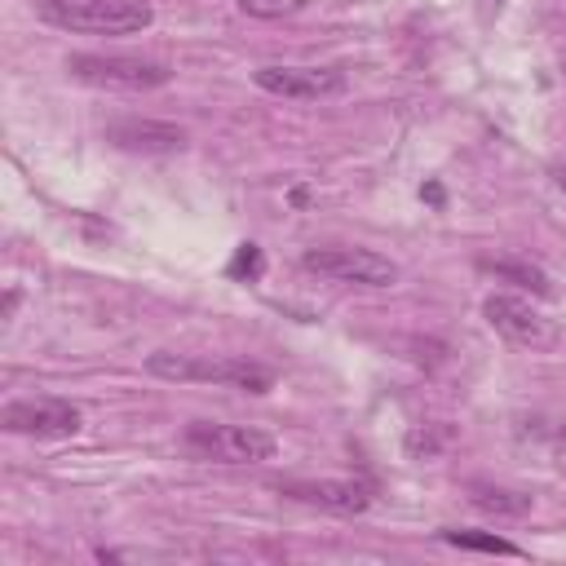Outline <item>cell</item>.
I'll use <instances>...</instances> for the list:
<instances>
[{
    "label": "cell",
    "mask_w": 566,
    "mask_h": 566,
    "mask_svg": "<svg viewBox=\"0 0 566 566\" xmlns=\"http://www.w3.org/2000/svg\"><path fill=\"white\" fill-rule=\"evenodd\" d=\"M557 186H562V190H566V168H562V172H557Z\"/></svg>",
    "instance_id": "ac0fdd59"
},
{
    "label": "cell",
    "mask_w": 566,
    "mask_h": 566,
    "mask_svg": "<svg viewBox=\"0 0 566 566\" xmlns=\"http://www.w3.org/2000/svg\"><path fill=\"white\" fill-rule=\"evenodd\" d=\"M504 4H509V0H478V18H482V22H495V18L504 13Z\"/></svg>",
    "instance_id": "2e32d148"
},
{
    "label": "cell",
    "mask_w": 566,
    "mask_h": 566,
    "mask_svg": "<svg viewBox=\"0 0 566 566\" xmlns=\"http://www.w3.org/2000/svg\"><path fill=\"white\" fill-rule=\"evenodd\" d=\"M66 71H71V80H80V84L128 88V93L159 88V84L172 80V71H168L164 62L128 57V53H71V57H66Z\"/></svg>",
    "instance_id": "277c9868"
},
{
    "label": "cell",
    "mask_w": 566,
    "mask_h": 566,
    "mask_svg": "<svg viewBox=\"0 0 566 566\" xmlns=\"http://www.w3.org/2000/svg\"><path fill=\"white\" fill-rule=\"evenodd\" d=\"M482 314H486V323H491L504 340H513V345H522V349H553V345H557V323L544 318V314H539L531 301H522V296L495 292V296L482 301Z\"/></svg>",
    "instance_id": "8992f818"
},
{
    "label": "cell",
    "mask_w": 566,
    "mask_h": 566,
    "mask_svg": "<svg viewBox=\"0 0 566 566\" xmlns=\"http://www.w3.org/2000/svg\"><path fill=\"white\" fill-rule=\"evenodd\" d=\"M0 424L9 433L71 438V433H80V407H71L66 398H18L0 411Z\"/></svg>",
    "instance_id": "ba28073f"
},
{
    "label": "cell",
    "mask_w": 566,
    "mask_h": 566,
    "mask_svg": "<svg viewBox=\"0 0 566 566\" xmlns=\"http://www.w3.org/2000/svg\"><path fill=\"white\" fill-rule=\"evenodd\" d=\"M310 0H239V9L248 13V18H292V13H301Z\"/></svg>",
    "instance_id": "5bb4252c"
},
{
    "label": "cell",
    "mask_w": 566,
    "mask_h": 566,
    "mask_svg": "<svg viewBox=\"0 0 566 566\" xmlns=\"http://www.w3.org/2000/svg\"><path fill=\"white\" fill-rule=\"evenodd\" d=\"M106 142L133 155H172L186 146V133L164 119H115L106 124Z\"/></svg>",
    "instance_id": "9c48e42d"
},
{
    "label": "cell",
    "mask_w": 566,
    "mask_h": 566,
    "mask_svg": "<svg viewBox=\"0 0 566 566\" xmlns=\"http://www.w3.org/2000/svg\"><path fill=\"white\" fill-rule=\"evenodd\" d=\"M301 265L323 279L354 283V287H394L398 283V265L371 248H310L301 256Z\"/></svg>",
    "instance_id": "5b68a950"
},
{
    "label": "cell",
    "mask_w": 566,
    "mask_h": 566,
    "mask_svg": "<svg viewBox=\"0 0 566 566\" xmlns=\"http://www.w3.org/2000/svg\"><path fill=\"white\" fill-rule=\"evenodd\" d=\"M252 80L256 88L274 97H292V102H323V97L345 93V75L336 66H256Z\"/></svg>",
    "instance_id": "52a82bcc"
},
{
    "label": "cell",
    "mask_w": 566,
    "mask_h": 566,
    "mask_svg": "<svg viewBox=\"0 0 566 566\" xmlns=\"http://www.w3.org/2000/svg\"><path fill=\"white\" fill-rule=\"evenodd\" d=\"M420 195H424L429 203H442V186H438V181H429V186H420Z\"/></svg>",
    "instance_id": "e0dca14e"
},
{
    "label": "cell",
    "mask_w": 566,
    "mask_h": 566,
    "mask_svg": "<svg viewBox=\"0 0 566 566\" xmlns=\"http://www.w3.org/2000/svg\"><path fill=\"white\" fill-rule=\"evenodd\" d=\"M186 447L203 460H221V464H261L279 451L274 433L256 429V424H217V420H195L186 424Z\"/></svg>",
    "instance_id": "3957f363"
},
{
    "label": "cell",
    "mask_w": 566,
    "mask_h": 566,
    "mask_svg": "<svg viewBox=\"0 0 566 566\" xmlns=\"http://www.w3.org/2000/svg\"><path fill=\"white\" fill-rule=\"evenodd\" d=\"M261 270H265V256H261V248L256 243H239V252H234V261H230V279H248V283H256L261 279Z\"/></svg>",
    "instance_id": "4fadbf2b"
},
{
    "label": "cell",
    "mask_w": 566,
    "mask_h": 566,
    "mask_svg": "<svg viewBox=\"0 0 566 566\" xmlns=\"http://www.w3.org/2000/svg\"><path fill=\"white\" fill-rule=\"evenodd\" d=\"M442 539H447V544H455V548H469V553H495V557H522V548H517L513 539H504V535H495V531H455V526H447V531H442Z\"/></svg>",
    "instance_id": "7c38bea8"
},
{
    "label": "cell",
    "mask_w": 566,
    "mask_h": 566,
    "mask_svg": "<svg viewBox=\"0 0 566 566\" xmlns=\"http://www.w3.org/2000/svg\"><path fill=\"white\" fill-rule=\"evenodd\" d=\"M146 371L159 376V380H212V385H234V389H248V394H265L274 385V376L261 367V363H248V358H186V354H150L146 358Z\"/></svg>",
    "instance_id": "7a4b0ae2"
},
{
    "label": "cell",
    "mask_w": 566,
    "mask_h": 566,
    "mask_svg": "<svg viewBox=\"0 0 566 566\" xmlns=\"http://www.w3.org/2000/svg\"><path fill=\"white\" fill-rule=\"evenodd\" d=\"M486 274H495V279H504V283H517V287H531L535 296H548L553 292V283H548V274L539 270V265H531V261H509V256H486V261H478Z\"/></svg>",
    "instance_id": "8fae6325"
},
{
    "label": "cell",
    "mask_w": 566,
    "mask_h": 566,
    "mask_svg": "<svg viewBox=\"0 0 566 566\" xmlns=\"http://www.w3.org/2000/svg\"><path fill=\"white\" fill-rule=\"evenodd\" d=\"M504 495H509V491H482V486L473 491V500H478L482 509H504V513H522V509L531 504L526 495H517V500H504Z\"/></svg>",
    "instance_id": "9a60e30c"
},
{
    "label": "cell",
    "mask_w": 566,
    "mask_h": 566,
    "mask_svg": "<svg viewBox=\"0 0 566 566\" xmlns=\"http://www.w3.org/2000/svg\"><path fill=\"white\" fill-rule=\"evenodd\" d=\"M283 495L292 500H305V504H318V509H332V513H363L371 504V491L363 482H349V478H323V482H283L279 486Z\"/></svg>",
    "instance_id": "30bf717a"
},
{
    "label": "cell",
    "mask_w": 566,
    "mask_h": 566,
    "mask_svg": "<svg viewBox=\"0 0 566 566\" xmlns=\"http://www.w3.org/2000/svg\"><path fill=\"white\" fill-rule=\"evenodd\" d=\"M40 22L80 35H133L155 22L150 0H40Z\"/></svg>",
    "instance_id": "6da1fadb"
}]
</instances>
